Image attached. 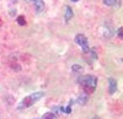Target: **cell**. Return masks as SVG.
<instances>
[{
    "mask_svg": "<svg viewBox=\"0 0 123 119\" xmlns=\"http://www.w3.org/2000/svg\"><path fill=\"white\" fill-rule=\"evenodd\" d=\"M79 84L83 86L85 92L91 93V92L95 91L96 85H97V80H96V77L92 76V75H85V76H81L79 79Z\"/></svg>",
    "mask_w": 123,
    "mask_h": 119,
    "instance_id": "cell-1",
    "label": "cell"
},
{
    "mask_svg": "<svg viewBox=\"0 0 123 119\" xmlns=\"http://www.w3.org/2000/svg\"><path fill=\"white\" fill-rule=\"evenodd\" d=\"M42 97H43V92L32 93V95L25 97L24 100L21 101V103L17 106V108H18V109H25V108H28V107H31L32 104H35L37 101H39V98H42Z\"/></svg>",
    "mask_w": 123,
    "mask_h": 119,
    "instance_id": "cell-2",
    "label": "cell"
},
{
    "mask_svg": "<svg viewBox=\"0 0 123 119\" xmlns=\"http://www.w3.org/2000/svg\"><path fill=\"white\" fill-rule=\"evenodd\" d=\"M75 42H76L79 45L83 47V49H84V52H85V53H89V48H87V38H86L84 34H78V36L75 37Z\"/></svg>",
    "mask_w": 123,
    "mask_h": 119,
    "instance_id": "cell-3",
    "label": "cell"
},
{
    "mask_svg": "<svg viewBox=\"0 0 123 119\" xmlns=\"http://www.w3.org/2000/svg\"><path fill=\"white\" fill-rule=\"evenodd\" d=\"M108 85H110V88H108V91L111 95H113L116 91H117V82L115 79H110L108 80Z\"/></svg>",
    "mask_w": 123,
    "mask_h": 119,
    "instance_id": "cell-4",
    "label": "cell"
},
{
    "mask_svg": "<svg viewBox=\"0 0 123 119\" xmlns=\"http://www.w3.org/2000/svg\"><path fill=\"white\" fill-rule=\"evenodd\" d=\"M71 17H73V10L69 6H65V21H69Z\"/></svg>",
    "mask_w": 123,
    "mask_h": 119,
    "instance_id": "cell-5",
    "label": "cell"
},
{
    "mask_svg": "<svg viewBox=\"0 0 123 119\" xmlns=\"http://www.w3.org/2000/svg\"><path fill=\"white\" fill-rule=\"evenodd\" d=\"M42 119H57V117H55L52 112H48V113H46V114L42 117Z\"/></svg>",
    "mask_w": 123,
    "mask_h": 119,
    "instance_id": "cell-6",
    "label": "cell"
},
{
    "mask_svg": "<svg viewBox=\"0 0 123 119\" xmlns=\"http://www.w3.org/2000/svg\"><path fill=\"white\" fill-rule=\"evenodd\" d=\"M17 23H18V25H21V26L26 25V20H25V17H24V16H18V17H17Z\"/></svg>",
    "mask_w": 123,
    "mask_h": 119,
    "instance_id": "cell-7",
    "label": "cell"
},
{
    "mask_svg": "<svg viewBox=\"0 0 123 119\" xmlns=\"http://www.w3.org/2000/svg\"><path fill=\"white\" fill-rule=\"evenodd\" d=\"M86 100H87L86 96H80L79 100H78V102H79L80 104H85V103H86Z\"/></svg>",
    "mask_w": 123,
    "mask_h": 119,
    "instance_id": "cell-8",
    "label": "cell"
},
{
    "mask_svg": "<svg viewBox=\"0 0 123 119\" xmlns=\"http://www.w3.org/2000/svg\"><path fill=\"white\" fill-rule=\"evenodd\" d=\"M116 3H117V0H105V4H106V5H108V6L115 5Z\"/></svg>",
    "mask_w": 123,
    "mask_h": 119,
    "instance_id": "cell-9",
    "label": "cell"
},
{
    "mask_svg": "<svg viewBox=\"0 0 123 119\" xmlns=\"http://www.w3.org/2000/svg\"><path fill=\"white\" fill-rule=\"evenodd\" d=\"M73 70H79V71H81V70H83V68L78 66V65H74V66H73Z\"/></svg>",
    "mask_w": 123,
    "mask_h": 119,
    "instance_id": "cell-10",
    "label": "cell"
},
{
    "mask_svg": "<svg viewBox=\"0 0 123 119\" xmlns=\"http://www.w3.org/2000/svg\"><path fill=\"white\" fill-rule=\"evenodd\" d=\"M64 112H65V113H70V112H71V108H70V107H67Z\"/></svg>",
    "mask_w": 123,
    "mask_h": 119,
    "instance_id": "cell-11",
    "label": "cell"
},
{
    "mask_svg": "<svg viewBox=\"0 0 123 119\" xmlns=\"http://www.w3.org/2000/svg\"><path fill=\"white\" fill-rule=\"evenodd\" d=\"M122 31H123V28L119 27V29H118V36H119V37H122Z\"/></svg>",
    "mask_w": 123,
    "mask_h": 119,
    "instance_id": "cell-12",
    "label": "cell"
},
{
    "mask_svg": "<svg viewBox=\"0 0 123 119\" xmlns=\"http://www.w3.org/2000/svg\"><path fill=\"white\" fill-rule=\"evenodd\" d=\"M0 26H1V20H0Z\"/></svg>",
    "mask_w": 123,
    "mask_h": 119,
    "instance_id": "cell-13",
    "label": "cell"
},
{
    "mask_svg": "<svg viewBox=\"0 0 123 119\" xmlns=\"http://www.w3.org/2000/svg\"><path fill=\"white\" fill-rule=\"evenodd\" d=\"M71 1H78V0H71Z\"/></svg>",
    "mask_w": 123,
    "mask_h": 119,
    "instance_id": "cell-14",
    "label": "cell"
},
{
    "mask_svg": "<svg viewBox=\"0 0 123 119\" xmlns=\"http://www.w3.org/2000/svg\"><path fill=\"white\" fill-rule=\"evenodd\" d=\"M14 1H16V0H14Z\"/></svg>",
    "mask_w": 123,
    "mask_h": 119,
    "instance_id": "cell-15",
    "label": "cell"
}]
</instances>
